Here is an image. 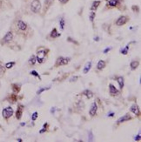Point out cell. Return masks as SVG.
<instances>
[{
    "label": "cell",
    "mask_w": 141,
    "mask_h": 142,
    "mask_svg": "<svg viewBox=\"0 0 141 142\" xmlns=\"http://www.w3.org/2000/svg\"><path fill=\"white\" fill-rule=\"evenodd\" d=\"M31 10L34 13H38L41 10V3L39 0H33L31 3Z\"/></svg>",
    "instance_id": "obj_1"
},
{
    "label": "cell",
    "mask_w": 141,
    "mask_h": 142,
    "mask_svg": "<svg viewBox=\"0 0 141 142\" xmlns=\"http://www.w3.org/2000/svg\"><path fill=\"white\" fill-rule=\"evenodd\" d=\"M46 54H47V51L45 49H39L38 51V55H37V60L38 63H43L44 60L45 59Z\"/></svg>",
    "instance_id": "obj_2"
},
{
    "label": "cell",
    "mask_w": 141,
    "mask_h": 142,
    "mask_svg": "<svg viewBox=\"0 0 141 142\" xmlns=\"http://www.w3.org/2000/svg\"><path fill=\"white\" fill-rule=\"evenodd\" d=\"M70 60V58H64V57H59L56 61V67L62 66V65H65L69 63Z\"/></svg>",
    "instance_id": "obj_3"
},
{
    "label": "cell",
    "mask_w": 141,
    "mask_h": 142,
    "mask_svg": "<svg viewBox=\"0 0 141 142\" xmlns=\"http://www.w3.org/2000/svg\"><path fill=\"white\" fill-rule=\"evenodd\" d=\"M128 20H129V17L128 16H125V15L120 16L117 19L116 25H118V26H123V25H125V24L127 23Z\"/></svg>",
    "instance_id": "obj_4"
},
{
    "label": "cell",
    "mask_w": 141,
    "mask_h": 142,
    "mask_svg": "<svg viewBox=\"0 0 141 142\" xmlns=\"http://www.w3.org/2000/svg\"><path fill=\"white\" fill-rule=\"evenodd\" d=\"M2 114H3V117L5 118V119H9L10 117H12V115H13V109L11 106H8V107L5 108L3 110Z\"/></svg>",
    "instance_id": "obj_5"
},
{
    "label": "cell",
    "mask_w": 141,
    "mask_h": 142,
    "mask_svg": "<svg viewBox=\"0 0 141 142\" xmlns=\"http://www.w3.org/2000/svg\"><path fill=\"white\" fill-rule=\"evenodd\" d=\"M97 111H98V105H97V103L94 102V103L91 104V108H90V111H89V114L91 117H94L97 113Z\"/></svg>",
    "instance_id": "obj_6"
},
{
    "label": "cell",
    "mask_w": 141,
    "mask_h": 142,
    "mask_svg": "<svg viewBox=\"0 0 141 142\" xmlns=\"http://www.w3.org/2000/svg\"><path fill=\"white\" fill-rule=\"evenodd\" d=\"M17 27L18 28V30L24 32V31H25L27 29L28 25H27V24L25 23V22H24L23 20H18V22H17Z\"/></svg>",
    "instance_id": "obj_7"
},
{
    "label": "cell",
    "mask_w": 141,
    "mask_h": 142,
    "mask_svg": "<svg viewBox=\"0 0 141 142\" xmlns=\"http://www.w3.org/2000/svg\"><path fill=\"white\" fill-rule=\"evenodd\" d=\"M12 39H13V33L12 32H8L4 37V39H3V42L4 43H8V42L12 41Z\"/></svg>",
    "instance_id": "obj_8"
},
{
    "label": "cell",
    "mask_w": 141,
    "mask_h": 142,
    "mask_svg": "<svg viewBox=\"0 0 141 142\" xmlns=\"http://www.w3.org/2000/svg\"><path fill=\"white\" fill-rule=\"evenodd\" d=\"M23 110H24V105H18V110L16 112V117L18 119H20L22 117V114H23Z\"/></svg>",
    "instance_id": "obj_9"
},
{
    "label": "cell",
    "mask_w": 141,
    "mask_h": 142,
    "mask_svg": "<svg viewBox=\"0 0 141 142\" xmlns=\"http://www.w3.org/2000/svg\"><path fill=\"white\" fill-rule=\"evenodd\" d=\"M54 3V0H45V8H44V13L47 12V10L51 7V5Z\"/></svg>",
    "instance_id": "obj_10"
},
{
    "label": "cell",
    "mask_w": 141,
    "mask_h": 142,
    "mask_svg": "<svg viewBox=\"0 0 141 142\" xmlns=\"http://www.w3.org/2000/svg\"><path fill=\"white\" fill-rule=\"evenodd\" d=\"M131 112H133L135 115H139V112H140V110H139V105H136V104H134V105H132V107H131Z\"/></svg>",
    "instance_id": "obj_11"
},
{
    "label": "cell",
    "mask_w": 141,
    "mask_h": 142,
    "mask_svg": "<svg viewBox=\"0 0 141 142\" xmlns=\"http://www.w3.org/2000/svg\"><path fill=\"white\" fill-rule=\"evenodd\" d=\"M130 119H132V117H131L129 114H125V116H123V117H121L118 119L117 124H120V123H123V122L128 121V120H130Z\"/></svg>",
    "instance_id": "obj_12"
},
{
    "label": "cell",
    "mask_w": 141,
    "mask_h": 142,
    "mask_svg": "<svg viewBox=\"0 0 141 142\" xmlns=\"http://www.w3.org/2000/svg\"><path fill=\"white\" fill-rule=\"evenodd\" d=\"M109 90H110V94H111L112 96H115V95H117V94L118 93V91L117 90V88L114 86L113 85H112V84H110Z\"/></svg>",
    "instance_id": "obj_13"
},
{
    "label": "cell",
    "mask_w": 141,
    "mask_h": 142,
    "mask_svg": "<svg viewBox=\"0 0 141 142\" xmlns=\"http://www.w3.org/2000/svg\"><path fill=\"white\" fill-rule=\"evenodd\" d=\"M105 65H106L105 61H104V60H99L98 63V65H97V68H98V70L101 71V70H103V69L105 68Z\"/></svg>",
    "instance_id": "obj_14"
},
{
    "label": "cell",
    "mask_w": 141,
    "mask_h": 142,
    "mask_svg": "<svg viewBox=\"0 0 141 142\" xmlns=\"http://www.w3.org/2000/svg\"><path fill=\"white\" fill-rule=\"evenodd\" d=\"M117 81H118V85H119V88L120 89H123V87H124V78L122 77V76H118L116 78Z\"/></svg>",
    "instance_id": "obj_15"
},
{
    "label": "cell",
    "mask_w": 141,
    "mask_h": 142,
    "mask_svg": "<svg viewBox=\"0 0 141 142\" xmlns=\"http://www.w3.org/2000/svg\"><path fill=\"white\" fill-rule=\"evenodd\" d=\"M100 4H101V1H94V2L92 3V5H91V11H94V12H96V11H97V9L98 8V6L100 5Z\"/></svg>",
    "instance_id": "obj_16"
},
{
    "label": "cell",
    "mask_w": 141,
    "mask_h": 142,
    "mask_svg": "<svg viewBox=\"0 0 141 142\" xmlns=\"http://www.w3.org/2000/svg\"><path fill=\"white\" fill-rule=\"evenodd\" d=\"M83 95H84L85 97H87L88 99H91L93 97V92H91L90 90H84V92H82Z\"/></svg>",
    "instance_id": "obj_17"
},
{
    "label": "cell",
    "mask_w": 141,
    "mask_h": 142,
    "mask_svg": "<svg viewBox=\"0 0 141 142\" xmlns=\"http://www.w3.org/2000/svg\"><path fill=\"white\" fill-rule=\"evenodd\" d=\"M60 36H61V34L58 32V31H57V29H56V28H54V29L51 31V37L53 38V39H56V38L60 37Z\"/></svg>",
    "instance_id": "obj_18"
},
{
    "label": "cell",
    "mask_w": 141,
    "mask_h": 142,
    "mask_svg": "<svg viewBox=\"0 0 141 142\" xmlns=\"http://www.w3.org/2000/svg\"><path fill=\"white\" fill-rule=\"evenodd\" d=\"M139 62L138 61V60H132V61L131 62L130 66H131L132 70H136L137 67L139 66Z\"/></svg>",
    "instance_id": "obj_19"
},
{
    "label": "cell",
    "mask_w": 141,
    "mask_h": 142,
    "mask_svg": "<svg viewBox=\"0 0 141 142\" xmlns=\"http://www.w3.org/2000/svg\"><path fill=\"white\" fill-rule=\"evenodd\" d=\"M36 62H37V58L35 55L31 56V58H30L29 60H28V63H29L30 65H34L36 64Z\"/></svg>",
    "instance_id": "obj_20"
},
{
    "label": "cell",
    "mask_w": 141,
    "mask_h": 142,
    "mask_svg": "<svg viewBox=\"0 0 141 142\" xmlns=\"http://www.w3.org/2000/svg\"><path fill=\"white\" fill-rule=\"evenodd\" d=\"M118 4V0H110L108 4H107V6H110L113 8V7H116Z\"/></svg>",
    "instance_id": "obj_21"
},
{
    "label": "cell",
    "mask_w": 141,
    "mask_h": 142,
    "mask_svg": "<svg viewBox=\"0 0 141 142\" xmlns=\"http://www.w3.org/2000/svg\"><path fill=\"white\" fill-rule=\"evenodd\" d=\"M91 62H88L86 65H85V66H84V70H83V72H84V74H86L87 72H88L89 71H90V69H91Z\"/></svg>",
    "instance_id": "obj_22"
},
{
    "label": "cell",
    "mask_w": 141,
    "mask_h": 142,
    "mask_svg": "<svg viewBox=\"0 0 141 142\" xmlns=\"http://www.w3.org/2000/svg\"><path fill=\"white\" fill-rule=\"evenodd\" d=\"M77 108L79 109V110H84V101L83 100H79L78 102H77Z\"/></svg>",
    "instance_id": "obj_23"
},
{
    "label": "cell",
    "mask_w": 141,
    "mask_h": 142,
    "mask_svg": "<svg viewBox=\"0 0 141 142\" xmlns=\"http://www.w3.org/2000/svg\"><path fill=\"white\" fill-rule=\"evenodd\" d=\"M12 89H13V91L15 92H18L20 91V86L17 85V84H14V85H12Z\"/></svg>",
    "instance_id": "obj_24"
},
{
    "label": "cell",
    "mask_w": 141,
    "mask_h": 142,
    "mask_svg": "<svg viewBox=\"0 0 141 142\" xmlns=\"http://www.w3.org/2000/svg\"><path fill=\"white\" fill-rule=\"evenodd\" d=\"M59 25H60V28H61L62 30H64V18H61L60 20H59Z\"/></svg>",
    "instance_id": "obj_25"
},
{
    "label": "cell",
    "mask_w": 141,
    "mask_h": 142,
    "mask_svg": "<svg viewBox=\"0 0 141 142\" xmlns=\"http://www.w3.org/2000/svg\"><path fill=\"white\" fill-rule=\"evenodd\" d=\"M15 65V62H10V63H6L5 64V67L6 69H11Z\"/></svg>",
    "instance_id": "obj_26"
},
{
    "label": "cell",
    "mask_w": 141,
    "mask_h": 142,
    "mask_svg": "<svg viewBox=\"0 0 141 142\" xmlns=\"http://www.w3.org/2000/svg\"><path fill=\"white\" fill-rule=\"evenodd\" d=\"M50 88H51V86L44 87V88H41V89L39 90V91H38V92H37V94H41L43 92H45V91H46V90H48V89H50Z\"/></svg>",
    "instance_id": "obj_27"
},
{
    "label": "cell",
    "mask_w": 141,
    "mask_h": 142,
    "mask_svg": "<svg viewBox=\"0 0 141 142\" xmlns=\"http://www.w3.org/2000/svg\"><path fill=\"white\" fill-rule=\"evenodd\" d=\"M95 16H96L95 12H94V11H92V12H91V14H90V19H91V22H93L94 18H95Z\"/></svg>",
    "instance_id": "obj_28"
},
{
    "label": "cell",
    "mask_w": 141,
    "mask_h": 142,
    "mask_svg": "<svg viewBox=\"0 0 141 142\" xmlns=\"http://www.w3.org/2000/svg\"><path fill=\"white\" fill-rule=\"evenodd\" d=\"M30 73L32 74V75L35 76V77H37L38 78H39V79H40V76H39V74L38 73V72H37L36 71H32L31 72H30Z\"/></svg>",
    "instance_id": "obj_29"
},
{
    "label": "cell",
    "mask_w": 141,
    "mask_h": 142,
    "mask_svg": "<svg viewBox=\"0 0 141 142\" xmlns=\"http://www.w3.org/2000/svg\"><path fill=\"white\" fill-rule=\"evenodd\" d=\"M5 67H4L2 65L0 64V75H3V74L5 73Z\"/></svg>",
    "instance_id": "obj_30"
},
{
    "label": "cell",
    "mask_w": 141,
    "mask_h": 142,
    "mask_svg": "<svg viewBox=\"0 0 141 142\" xmlns=\"http://www.w3.org/2000/svg\"><path fill=\"white\" fill-rule=\"evenodd\" d=\"M128 49H129V46L127 45L125 49H124V50L121 51V52H122V54H124V55H126V54H127V52H128Z\"/></svg>",
    "instance_id": "obj_31"
},
{
    "label": "cell",
    "mask_w": 141,
    "mask_h": 142,
    "mask_svg": "<svg viewBox=\"0 0 141 142\" xmlns=\"http://www.w3.org/2000/svg\"><path fill=\"white\" fill-rule=\"evenodd\" d=\"M38 112H34V113H33V114H32V120H36L37 119V118H38Z\"/></svg>",
    "instance_id": "obj_32"
},
{
    "label": "cell",
    "mask_w": 141,
    "mask_h": 142,
    "mask_svg": "<svg viewBox=\"0 0 141 142\" xmlns=\"http://www.w3.org/2000/svg\"><path fill=\"white\" fill-rule=\"evenodd\" d=\"M10 97H11V98H10V101L12 99V102H15V101L17 100V96H16V95H11Z\"/></svg>",
    "instance_id": "obj_33"
},
{
    "label": "cell",
    "mask_w": 141,
    "mask_h": 142,
    "mask_svg": "<svg viewBox=\"0 0 141 142\" xmlns=\"http://www.w3.org/2000/svg\"><path fill=\"white\" fill-rule=\"evenodd\" d=\"M132 10H133V11H134L135 12H139V7H138V5H133V6H132Z\"/></svg>",
    "instance_id": "obj_34"
},
{
    "label": "cell",
    "mask_w": 141,
    "mask_h": 142,
    "mask_svg": "<svg viewBox=\"0 0 141 142\" xmlns=\"http://www.w3.org/2000/svg\"><path fill=\"white\" fill-rule=\"evenodd\" d=\"M58 1L62 5H65V4H67V3L69 2V0H58Z\"/></svg>",
    "instance_id": "obj_35"
},
{
    "label": "cell",
    "mask_w": 141,
    "mask_h": 142,
    "mask_svg": "<svg viewBox=\"0 0 141 142\" xmlns=\"http://www.w3.org/2000/svg\"><path fill=\"white\" fill-rule=\"evenodd\" d=\"M77 78H78V77H77V76H76V77H73V78H71L70 79V83H72L73 81L75 82V81H77Z\"/></svg>",
    "instance_id": "obj_36"
},
{
    "label": "cell",
    "mask_w": 141,
    "mask_h": 142,
    "mask_svg": "<svg viewBox=\"0 0 141 142\" xmlns=\"http://www.w3.org/2000/svg\"><path fill=\"white\" fill-rule=\"evenodd\" d=\"M140 133H139V134H138V136H136V137H135V139L134 140H138V141H139V140H140Z\"/></svg>",
    "instance_id": "obj_37"
},
{
    "label": "cell",
    "mask_w": 141,
    "mask_h": 142,
    "mask_svg": "<svg viewBox=\"0 0 141 142\" xmlns=\"http://www.w3.org/2000/svg\"><path fill=\"white\" fill-rule=\"evenodd\" d=\"M67 40H68V41H70V42H72V43H76L77 45H78V43L75 42V40H73V39H71V38H68V39H67Z\"/></svg>",
    "instance_id": "obj_38"
},
{
    "label": "cell",
    "mask_w": 141,
    "mask_h": 142,
    "mask_svg": "<svg viewBox=\"0 0 141 142\" xmlns=\"http://www.w3.org/2000/svg\"><path fill=\"white\" fill-rule=\"evenodd\" d=\"M89 138H90V140H92V139H93V135H92L91 132H89Z\"/></svg>",
    "instance_id": "obj_39"
},
{
    "label": "cell",
    "mask_w": 141,
    "mask_h": 142,
    "mask_svg": "<svg viewBox=\"0 0 141 142\" xmlns=\"http://www.w3.org/2000/svg\"><path fill=\"white\" fill-rule=\"evenodd\" d=\"M110 50H111V48H107V49H105V50L104 51V52H105V53H106L107 52H109Z\"/></svg>",
    "instance_id": "obj_40"
}]
</instances>
